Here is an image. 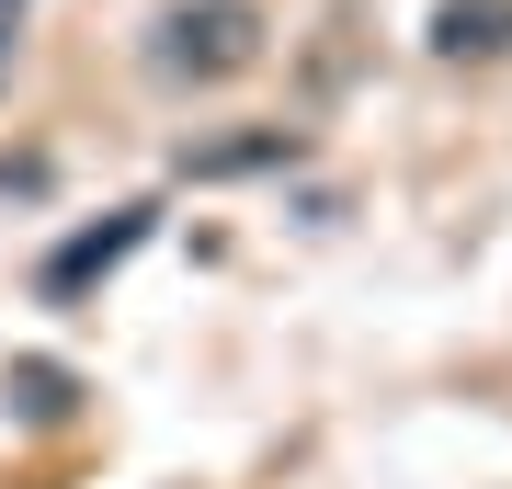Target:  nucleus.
<instances>
[{
    "instance_id": "39448f33",
    "label": "nucleus",
    "mask_w": 512,
    "mask_h": 489,
    "mask_svg": "<svg viewBox=\"0 0 512 489\" xmlns=\"http://www.w3.org/2000/svg\"><path fill=\"white\" fill-rule=\"evenodd\" d=\"M433 46H512V12H501V0H444V23H433Z\"/></svg>"
},
{
    "instance_id": "f257e3e1",
    "label": "nucleus",
    "mask_w": 512,
    "mask_h": 489,
    "mask_svg": "<svg viewBox=\"0 0 512 489\" xmlns=\"http://www.w3.org/2000/svg\"><path fill=\"white\" fill-rule=\"evenodd\" d=\"M251 57H262V23L239 12V0H205V12L160 23V69L171 80H228V69H251Z\"/></svg>"
},
{
    "instance_id": "f03ea898",
    "label": "nucleus",
    "mask_w": 512,
    "mask_h": 489,
    "mask_svg": "<svg viewBox=\"0 0 512 489\" xmlns=\"http://www.w3.org/2000/svg\"><path fill=\"white\" fill-rule=\"evenodd\" d=\"M137 239H148V205H126V217H103V228H80L69 251L46 262V296H80V285H103V273L137 251Z\"/></svg>"
},
{
    "instance_id": "20e7f679",
    "label": "nucleus",
    "mask_w": 512,
    "mask_h": 489,
    "mask_svg": "<svg viewBox=\"0 0 512 489\" xmlns=\"http://www.w3.org/2000/svg\"><path fill=\"white\" fill-rule=\"evenodd\" d=\"M274 160H296V137L285 126H262V137H228V148H194V182H228V171H274Z\"/></svg>"
},
{
    "instance_id": "7ed1b4c3",
    "label": "nucleus",
    "mask_w": 512,
    "mask_h": 489,
    "mask_svg": "<svg viewBox=\"0 0 512 489\" xmlns=\"http://www.w3.org/2000/svg\"><path fill=\"white\" fill-rule=\"evenodd\" d=\"M0 387H12L23 421H69V410H80V376H69V364H12Z\"/></svg>"
}]
</instances>
